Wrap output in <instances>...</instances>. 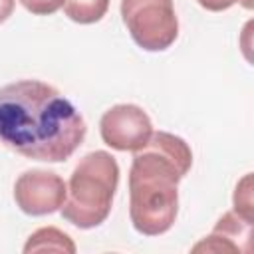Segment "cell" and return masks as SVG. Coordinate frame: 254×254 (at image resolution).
I'll list each match as a JSON object with an SVG mask.
<instances>
[{
  "instance_id": "cell-1",
  "label": "cell",
  "mask_w": 254,
  "mask_h": 254,
  "mask_svg": "<svg viewBox=\"0 0 254 254\" xmlns=\"http://www.w3.org/2000/svg\"><path fill=\"white\" fill-rule=\"evenodd\" d=\"M87 133L81 113L56 87L18 79L0 87V141L14 153L44 163H64Z\"/></svg>"
},
{
  "instance_id": "cell-2",
  "label": "cell",
  "mask_w": 254,
  "mask_h": 254,
  "mask_svg": "<svg viewBox=\"0 0 254 254\" xmlns=\"http://www.w3.org/2000/svg\"><path fill=\"white\" fill-rule=\"evenodd\" d=\"M192 167L189 143L167 131H153L133 151L129 169V218L143 236L171 230L179 212V183Z\"/></svg>"
},
{
  "instance_id": "cell-3",
  "label": "cell",
  "mask_w": 254,
  "mask_h": 254,
  "mask_svg": "<svg viewBox=\"0 0 254 254\" xmlns=\"http://www.w3.org/2000/svg\"><path fill=\"white\" fill-rule=\"evenodd\" d=\"M117 185L119 165L111 153L91 151L83 155L65 183L62 218L83 230L103 224L111 212Z\"/></svg>"
},
{
  "instance_id": "cell-4",
  "label": "cell",
  "mask_w": 254,
  "mask_h": 254,
  "mask_svg": "<svg viewBox=\"0 0 254 254\" xmlns=\"http://www.w3.org/2000/svg\"><path fill=\"white\" fill-rule=\"evenodd\" d=\"M121 20L145 52H165L179 36L173 0H121Z\"/></svg>"
},
{
  "instance_id": "cell-5",
  "label": "cell",
  "mask_w": 254,
  "mask_h": 254,
  "mask_svg": "<svg viewBox=\"0 0 254 254\" xmlns=\"http://www.w3.org/2000/svg\"><path fill=\"white\" fill-rule=\"evenodd\" d=\"M99 133L107 147L121 153H133L149 141L153 123L143 107L135 103H117L101 115Z\"/></svg>"
},
{
  "instance_id": "cell-6",
  "label": "cell",
  "mask_w": 254,
  "mask_h": 254,
  "mask_svg": "<svg viewBox=\"0 0 254 254\" xmlns=\"http://www.w3.org/2000/svg\"><path fill=\"white\" fill-rule=\"evenodd\" d=\"M16 206L28 216H46L62 208L65 200V181L46 169L24 171L14 183Z\"/></svg>"
},
{
  "instance_id": "cell-7",
  "label": "cell",
  "mask_w": 254,
  "mask_h": 254,
  "mask_svg": "<svg viewBox=\"0 0 254 254\" xmlns=\"http://www.w3.org/2000/svg\"><path fill=\"white\" fill-rule=\"evenodd\" d=\"M252 224L254 220H248L240 216L238 212L230 210L224 212L212 232L204 236L200 242L192 246V252H250V240H252Z\"/></svg>"
},
{
  "instance_id": "cell-8",
  "label": "cell",
  "mask_w": 254,
  "mask_h": 254,
  "mask_svg": "<svg viewBox=\"0 0 254 254\" xmlns=\"http://www.w3.org/2000/svg\"><path fill=\"white\" fill-rule=\"evenodd\" d=\"M75 242L71 236L56 226H42L36 232H32L24 244L26 254L34 252H64V254H75Z\"/></svg>"
},
{
  "instance_id": "cell-9",
  "label": "cell",
  "mask_w": 254,
  "mask_h": 254,
  "mask_svg": "<svg viewBox=\"0 0 254 254\" xmlns=\"http://www.w3.org/2000/svg\"><path fill=\"white\" fill-rule=\"evenodd\" d=\"M62 8L75 24H95L107 14L109 0H64Z\"/></svg>"
},
{
  "instance_id": "cell-10",
  "label": "cell",
  "mask_w": 254,
  "mask_h": 254,
  "mask_svg": "<svg viewBox=\"0 0 254 254\" xmlns=\"http://www.w3.org/2000/svg\"><path fill=\"white\" fill-rule=\"evenodd\" d=\"M232 210L238 212L240 216L254 220V206H252V173H246L236 189H234V196H232Z\"/></svg>"
},
{
  "instance_id": "cell-11",
  "label": "cell",
  "mask_w": 254,
  "mask_h": 254,
  "mask_svg": "<svg viewBox=\"0 0 254 254\" xmlns=\"http://www.w3.org/2000/svg\"><path fill=\"white\" fill-rule=\"evenodd\" d=\"M20 4L34 16H50L64 6V0H20Z\"/></svg>"
},
{
  "instance_id": "cell-12",
  "label": "cell",
  "mask_w": 254,
  "mask_h": 254,
  "mask_svg": "<svg viewBox=\"0 0 254 254\" xmlns=\"http://www.w3.org/2000/svg\"><path fill=\"white\" fill-rule=\"evenodd\" d=\"M198 6H202L208 12H222L236 4V0H196Z\"/></svg>"
},
{
  "instance_id": "cell-13",
  "label": "cell",
  "mask_w": 254,
  "mask_h": 254,
  "mask_svg": "<svg viewBox=\"0 0 254 254\" xmlns=\"http://www.w3.org/2000/svg\"><path fill=\"white\" fill-rule=\"evenodd\" d=\"M16 0H0V24H4L14 12Z\"/></svg>"
},
{
  "instance_id": "cell-14",
  "label": "cell",
  "mask_w": 254,
  "mask_h": 254,
  "mask_svg": "<svg viewBox=\"0 0 254 254\" xmlns=\"http://www.w3.org/2000/svg\"><path fill=\"white\" fill-rule=\"evenodd\" d=\"M236 2H240L246 10H252V0H236Z\"/></svg>"
}]
</instances>
